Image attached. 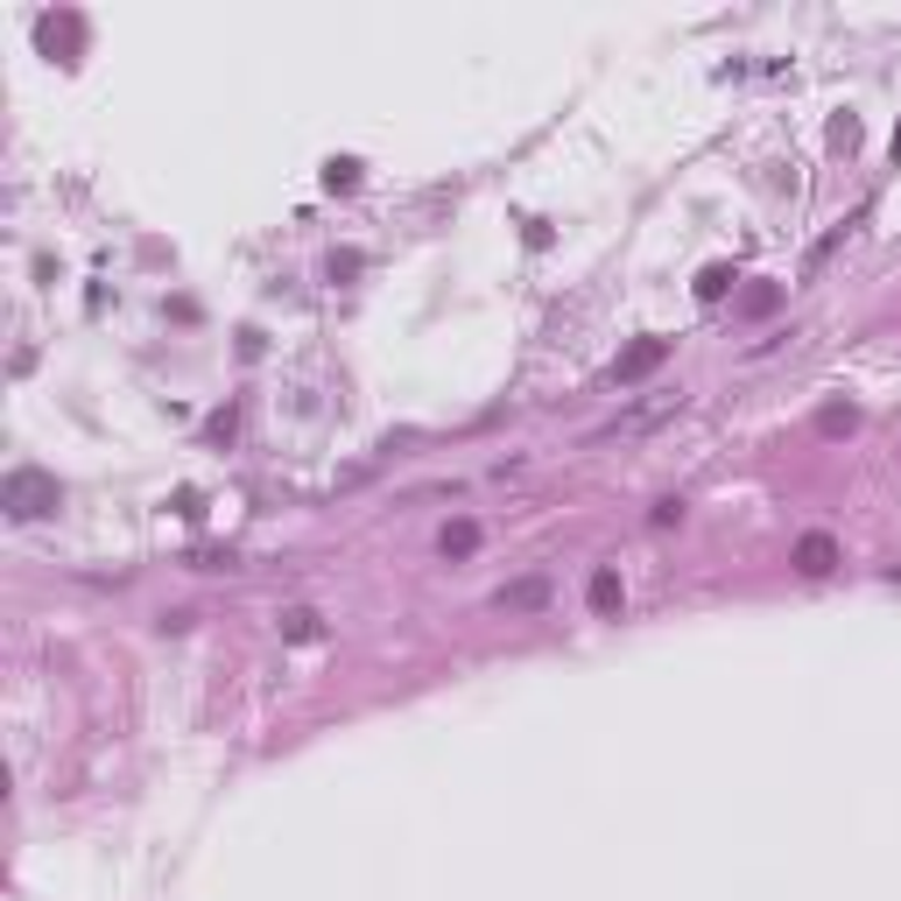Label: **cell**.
<instances>
[{
    "instance_id": "9",
    "label": "cell",
    "mask_w": 901,
    "mask_h": 901,
    "mask_svg": "<svg viewBox=\"0 0 901 901\" xmlns=\"http://www.w3.org/2000/svg\"><path fill=\"white\" fill-rule=\"evenodd\" d=\"M775 303H782V290H775V282H754V290L740 296V311H746V317H768Z\"/></svg>"
},
{
    "instance_id": "7",
    "label": "cell",
    "mask_w": 901,
    "mask_h": 901,
    "mask_svg": "<svg viewBox=\"0 0 901 901\" xmlns=\"http://www.w3.org/2000/svg\"><path fill=\"white\" fill-rule=\"evenodd\" d=\"M852 423H859L852 401H831V409H817V430H824V437H852Z\"/></svg>"
},
{
    "instance_id": "8",
    "label": "cell",
    "mask_w": 901,
    "mask_h": 901,
    "mask_svg": "<svg viewBox=\"0 0 901 901\" xmlns=\"http://www.w3.org/2000/svg\"><path fill=\"white\" fill-rule=\"evenodd\" d=\"M501 606H507V612H528V606H543V578H522V585H501Z\"/></svg>"
},
{
    "instance_id": "1",
    "label": "cell",
    "mask_w": 901,
    "mask_h": 901,
    "mask_svg": "<svg viewBox=\"0 0 901 901\" xmlns=\"http://www.w3.org/2000/svg\"><path fill=\"white\" fill-rule=\"evenodd\" d=\"M56 501H64V486H56L50 472H35V465H14L0 479V507H8L14 522H43V514H56Z\"/></svg>"
},
{
    "instance_id": "4",
    "label": "cell",
    "mask_w": 901,
    "mask_h": 901,
    "mask_svg": "<svg viewBox=\"0 0 901 901\" xmlns=\"http://www.w3.org/2000/svg\"><path fill=\"white\" fill-rule=\"evenodd\" d=\"M437 549H444V557H458V564H465L472 549H479V522H444V535H437Z\"/></svg>"
},
{
    "instance_id": "5",
    "label": "cell",
    "mask_w": 901,
    "mask_h": 901,
    "mask_svg": "<svg viewBox=\"0 0 901 901\" xmlns=\"http://www.w3.org/2000/svg\"><path fill=\"white\" fill-rule=\"evenodd\" d=\"M591 612H620V570H591Z\"/></svg>"
},
{
    "instance_id": "6",
    "label": "cell",
    "mask_w": 901,
    "mask_h": 901,
    "mask_svg": "<svg viewBox=\"0 0 901 901\" xmlns=\"http://www.w3.org/2000/svg\"><path fill=\"white\" fill-rule=\"evenodd\" d=\"M317 635H324V627H317L311 606H290V612H282V641H317Z\"/></svg>"
},
{
    "instance_id": "10",
    "label": "cell",
    "mask_w": 901,
    "mask_h": 901,
    "mask_svg": "<svg viewBox=\"0 0 901 901\" xmlns=\"http://www.w3.org/2000/svg\"><path fill=\"white\" fill-rule=\"evenodd\" d=\"M725 290H733V268H704V275H698V296L704 303H719Z\"/></svg>"
},
{
    "instance_id": "2",
    "label": "cell",
    "mask_w": 901,
    "mask_h": 901,
    "mask_svg": "<svg viewBox=\"0 0 901 901\" xmlns=\"http://www.w3.org/2000/svg\"><path fill=\"white\" fill-rule=\"evenodd\" d=\"M831 564H838V543H831L824 528H810V535L796 543V570H803V578H824Z\"/></svg>"
},
{
    "instance_id": "3",
    "label": "cell",
    "mask_w": 901,
    "mask_h": 901,
    "mask_svg": "<svg viewBox=\"0 0 901 901\" xmlns=\"http://www.w3.org/2000/svg\"><path fill=\"white\" fill-rule=\"evenodd\" d=\"M662 353H669L662 338H641L635 353H620V367H612V374H620V380H641V374H656V367H662Z\"/></svg>"
}]
</instances>
